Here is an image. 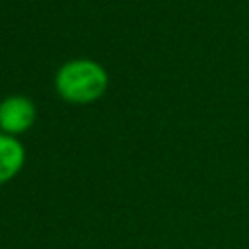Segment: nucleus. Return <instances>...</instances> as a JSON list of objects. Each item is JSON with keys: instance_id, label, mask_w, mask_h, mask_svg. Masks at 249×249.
<instances>
[{"instance_id": "obj_1", "label": "nucleus", "mask_w": 249, "mask_h": 249, "mask_svg": "<svg viewBox=\"0 0 249 249\" xmlns=\"http://www.w3.org/2000/svg\"><path fill=\"white\" fill-rule=\"evenodd\" d=\"M109 86L105 68L91 58H74L64 62L54 76L56 93L74 105H88L97 101Z\"/></svg>"}, {"instance_id": "obj_2", "label": "nucleus", "mask_w": 249, "mask_h": 249, "mask_svg": "<svg viewBox=\"0 0 249 249\" xmlns=\"http://www.w3.org/2000/svg\"><path fill=\"white\" fill-rule=\"evenodd\" d=\"M37 107L25 95H10L0 101V130L10 136H18L29 130L35 123Z\"/></svg>"}, {"instance_id": "obj_3", "label": "nucleus", "mask_w": 249, "mask_h": 249, "mask_svg": "<svg viewBox=\"0 0 249 249\" xmlns=\"http://www.w3.org/2000/svg\"><path fill=\"white\" fill-rule=\"evenodd\" d=\"M25 163V148L18 136L0 132V185L14 179Z\"/></svg>"}]
</instances>
